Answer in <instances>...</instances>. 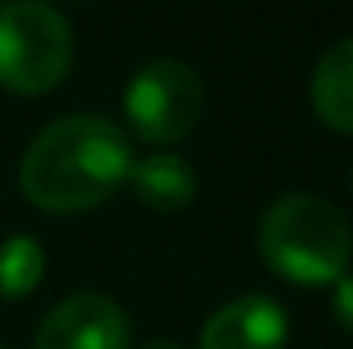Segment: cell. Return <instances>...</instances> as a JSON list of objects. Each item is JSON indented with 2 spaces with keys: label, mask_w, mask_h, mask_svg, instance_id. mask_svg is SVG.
I'll return each mask as SVG.
<instances>
[{
  "label": "cell",
  "mask_w": 353,
  "mask_h": 349,
  "mask_svg": "<svg viewBox=\"0 0 353 349\" xmlns=\"http://www.w3.org/2000/svg\"><path fill=\"white\" fill-rule=\"evenodd\" d=\"M132 140L107 115H62L46 123L21 157V189L37 210L79 214L128 185Z\"/></svg>",
  "instance_id": "6da1fadb"
},
{
  "label": "cell",
  "mask_w": 353,
  "mask_h": 349,
  "mask_svg": "<svg viewBox=\"0 0 353 349\" xmlns=\"http://www.w3.org/2000/svg\"><path fill=\"white\" fill-rule=\"evenodd\" d=\"M259 255L288 283L333 288L350 271V218L321 193H283L259 218Z\"/></svg>",
  "instance_id": "7a4b0ae2"
},
{
  "label": "cell",
  "mask_w": 353,
  "mask_h": 349,
  "mask_svg": "<svg viewBox=\"0 0 353 349\" xmlns=\"http://www.w3.org/2000/svg\"><path fill=\"white\" fill-rule=\"evenodd\" d=\"M74 62L70 21L41 0L0 4V87L12 94L54 90Z\"/></svg>",
  "instance_id": "3957f363"
},
{
  "label": "cell",
  "mask_w": 353,
  "mask_h": 349,
  "mask_svg": "<svg viewBox=\"0 0 353 349\" xmlns=\"http://www.w3.org/2000/svg\"><path fill=\"white\" fill-rule=\"evenodd\" d=\"M123 115L140 140L161 148L176 144L205 115V83L181 58H152L123 90Z\"/></svg>",
  "instance_id": "277c9868"
},
{
  "label": "cell",
  "mask_w": 353,
  "mask_h": 349,
  "mask_svg": "<svg viewBox=\"0 0 353 349\" xmlns=\"http://www.w3.org/2000/svg\"><path fill=\"white\" fill-rule=\"evenodd\" d=\"M33 349H132V321L111 296L74 292L46 312Z\"/></svg>",
  "instance_id": "5b68a950"
},
{
  "label": "cell",
  "mask_w": 353,
  "mask_h": 349,
  "mask_svg": "<svg viewBox=\"0 0 353 349\" xmlns=\"http://www.w3.org/2000/svg\"><path fill=\"white\" fill-rule=\"evenodd\" d=\"M288 346V312L263 292L234 296L214 308L201 325V349H283Z\"/></svg>",
  "instance_id": "8992f818"
},
{
  "label": "cell",
  "mask_w": 353,
  "mask_h": 349,
  "mask_svg": "<svg viewBox=\"0 0 353 349\" xmlns=\"http://www.w3.org/2000/svg\"><path fill=\"white\" fill-rule=\"evenodd\" d=\"M128 185L136 189V197L157 210V214H181L193 206L197 197V173L185 157L176 152H157V157H144L132 165Z\"/></svg>",
  "instance_id": "52a82bcc"
},
{
  "label": "cell",
  "mask_w": 353,
  "mask_h": 349,
  "mask_svg": "<svg viewBox=\"0 0 353 349\" xmlns=\"http://www.w3.org/2000/svg\"><path fill=\"white\" fill-rule=\"evenodd\" d=\"M308 99L325 128L353 136V37L325 50V58L312 70Z\"/></svg>",
  "instance_id": "ba28073f"
},
{
  "label": "cell",
  "mask_w": 353,
  "mask_h": 349,
  "mask_svg": "<svg viewBox=\"0 0 353 349\" xmlns=\"http://www.w3.org/2000/svg\"><path fill=\"white\" fill-rule=\"evenodd\" d=\"M46 275V247L33 235H12L0 243V296L21 300Z\"/></svg>",
  "instance_id": "9c48e42d"
},
{
  "label": "cell",
  "mask_w": 353,
  "mask_h": 349,
  "mask_svg": "<svg viewBox=\"0 0 353 349\" xmlns=\"http://www.w3.org/2000/svg\"><path fill=\"white\" fill-rule=\"evenodd\" d=\"M329 308H333V317L341 321V329H345V333H353V271H345V275L333 283Z\"/></svg>",
  "instance_id": "30bf717a"
},
{
  "label": "cell",
  "mask_w": 353,
  "mask_h": 349,
  "mask_svg": "<svg viewBox=\"0 0 353 349\" xmlns=\"http://www.w3.org/2000/svg\"><path fill=\"white\" fill-rule=\"evenodd\" d=\"M144 349H185V346H176V341H152V346H144Z\"/></svg>",
  "instance_id": "8fae6325"
},
{
  "label": "cell",
  "mask_w": 353,
  "mask_h": 349,
  "mask_svg": "<svg viewBox=\"0 0 353 349\" xmlns=\"http://www.w3.org/2000/svg\"><path fill=\"white\" fill-rule=\"evenodd\" d=\"M0 349H4V346H0Z\"/></svg>",
  "instance_id": "7c38bea8"
}]
</instances>
